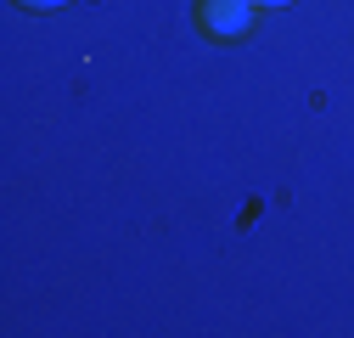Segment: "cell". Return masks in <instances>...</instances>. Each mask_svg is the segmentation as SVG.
I'll return each instance as SVG.
<instances>
[{
	"instance_id": "1",
	"label": "cell",
	"mask_w": 354,
	"mask_h": 338,
	"mask_svg": "<svg viewBox=\"0 0 354 338\" xmlns=\"http://www.w3.org/2000/svg\"><path fill=\"white\" fill-rule=\"evenodd\" d=\"M253 17H259L253 0H197V28L208 39H242Z\"/></svg>"
},
{
	"instance_id": "2",
	"label": "cell",
	"mask_w": 354,
	"mask_h": 338,
	"mask_svg": "<svg viewBox=\"0 0 354 338\" xmlns=\"http://www.w3.org/2000/svg\"><path fill=\"white\" fill-rule=\"evenodd\" d=\"M17 6H28V12H57V6H73V0H17Z\"/></svg>"
},
{
	"instance_id": "3",
	"label": "cell",
	"mask_w": 354,
	"mask_h": 338,
	"mask_svg": "<svg viewBox=\"0 0 354 338\" xmlns=\"http://www.w3.org/2000/svg\"><path fill=\"white\" fill-rule=\"evenodd\" d=\"M253 6H292V0H253Z\"/></svg>"
}]
</instances>
